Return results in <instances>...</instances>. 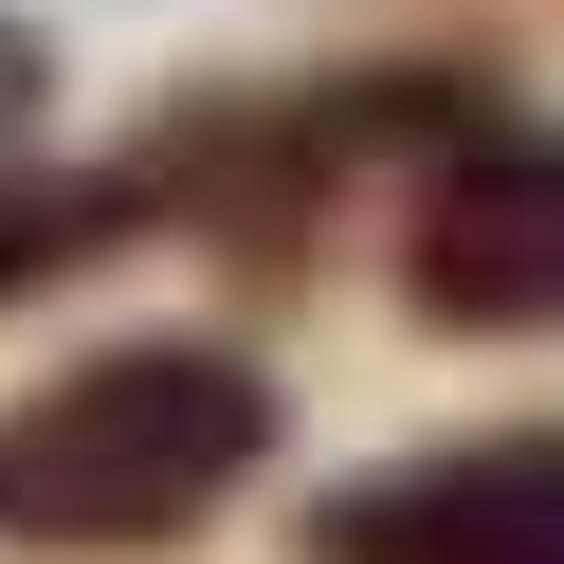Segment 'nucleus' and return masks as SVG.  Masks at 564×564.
<instances>
[{
	"label": "nucleus",
	"mask_w": 564,
	"mask_h": 564,
	"mask_svg": "<svg viewBox=\"0 0 564 564\" xmlns=\"http://www.w3.org/2000/svg\"><path fill=\"white\" fill-rule=\"evenodd\" d=\"M273 437H292V401H273L256 346H219V328H110V346H74L55 382L0 401V546L19 564L200 546V528L273 474Z\"/></svg>",
	"instance_id": "obj_1"
},
{
	"label": "nucleus",
	"mask_w": 564,
	"mask_h": 564,
	"mask_svg": "<svg viewBox=\"0 0 564 564\" xmlns=\"http://www.w3.org/2000/svg\"><path fill=\"white\" fill-rule=\"evenodd\" d=\"M401 310L455 346H546L564 328V128L491 110L419 164L401 200Z\"/></svg>",
	"instance_id": "obj_2"
},
{
	"label": "nucleus",
	"mask_w": 564,
	"mask_h": 564,
	"mask_svg": "<svg viewBox=\"0 0 564 564\" xmlns=\"http://www.w3.org/2000/svg\"><path fill=\"white\" fill-rule=\"evenodd\" d=\"M292 564H564V419L365 455L292 510Z\"/></svg>",
	"instance_id": "obj_3"
},
{
	"label": "nucleus",
	"mask_w": 564,
	"mask_h": 564,
	"mask_svg": "<svg viewBox=\"0 0 564 564\" xmlns=\"http://www.w3.org/2000/svg\"><path fill=\"white\" fill-rule=\"evenodd\" d=\"M147 219V164H55V147H0V310L74 292V273H110Z\"/></svg>",
	"instance_id": "obj_4"
}]
</instances>
